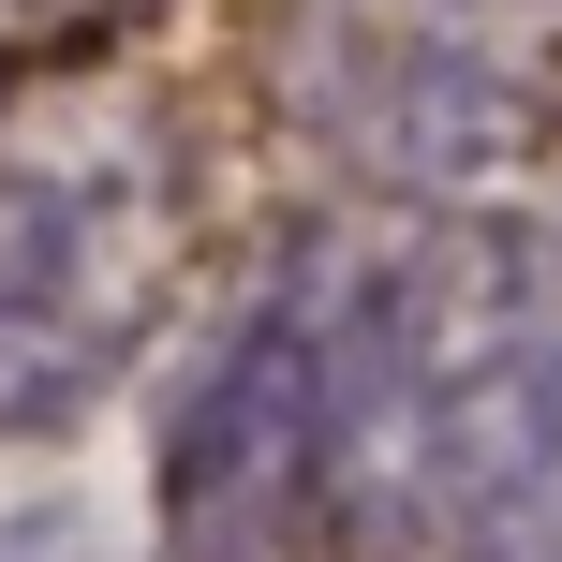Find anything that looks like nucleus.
Listing matches in <instances>:
<instances>
[{"label": "nucleus", "mask_w": 562, "mask_h": 562, "mask_svg": "<svg viewBox=\"0 0 562 562\" xmlns=\"http://www.w3.org/2000/svg\"><path fill=\"white\" fill-rule=\"evenodd\" d=\"M281 119L370 193L488 207L562 134V0H281Z\"/></svg>", "instance_id": "nucleus-4"}, {"label": "nucleus", "mask_w": 562, "mask_h": 562, "mask_svg": "<svg viewBox=\"0 0 562 562\" xmlns=\"http://www.w3.org/2000/svg\"><path fill=\"white\" fill-rule=\"evenodd\" d=\"M0 15H15V75H30V59H134L164 0H0Z\"/></svg>", "instance_id": "nucleus-5"}, {"label": "nucleus", "mask_w": 562, "mask_h": 562, "mask_svg": "<svg viewBox=\"0 0 562 562\" xmlns=\"http://www.w3.org/2000/svg\"><path fill=\"white\" fill-rule=\"evenodd\" d=\"M0 562H104V548H89V533H75V518H59V504H45V518H15V533H0Z\"/></svg>", "instance_id": "nucleus-6"}, {"label": "nucleus", "mask_w": 562, "mask_h": 562, "mask_svg": "<svg viewBox=\"0 0 562 562\" xmlns=\"http://www.w3.org/2000/svg\"><path fill=\"white\" fill-rule=\"evenodd\" d=\"M562 504V223L415 207L370 267V533L504 562Z\"/></svg>", "instance_id": "nucleus-1"}, {"label": "nucleus", "mask_w": 562, "mask_h": 562, "mask_svg": "<svg viewBox=\"0 0 562 562\" xmlns=\"http://www.w3.org/2000/svg\"><path fill=\"white\" fill-rule=\"evenodd\" d=\"M193 119L134 59H30L0 89V445H59L134 385L193 267Z\"/></svg>", "instance_id": "nucleus-2"}, {"label": "nucleus", "mask_w": 562, "mask_h": 562, "mask_svg": "<svg viewBox=\"0 0 562 562\" xmlns=\"http://www.w3.org/2000/svg\"><path fill=\"white\" fill-rule=\"evenodd\" d=\"M504 562H562V504H548V518H533V533H518Z\"/></svg>", "instance_id": "nucleus-7"}, {"label": "nucleus", "mask_w": 562, "mask_h": 562, "mask_svg": "<svg viewBox=\"0 0 562 562\" xmlns=\"http://www.w3.org/2000/svg\"><path fill=\"white\" fill-rule=\"evenodd\" d=\"M370 223H281L148 429L164 562H356L370 548Z\"/></svg>", "instance_id": "nucleus-3"}]
</instances>
